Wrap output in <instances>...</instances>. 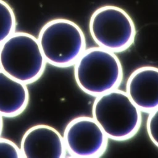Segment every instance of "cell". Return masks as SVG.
Listing matches in <instances>:
<instances>
[{"label": "cell", "mask_w": 158, "mask_h": 158, "mask_svg": "<svg viewBox=\"0 0 158 158\" xmlns=\"http://www.w3.org/2000/svg\"><path fill=\"white\" fill-rule=\"evenodd\" d=\"M89 28L98 46L115 53L128 49L136 35L135 23L129 14L112 5L97 9L91 16Z\"/></svg>", "instance_id": "obj_5"}, {"label": "cell", "mask_w": 158, "mask_h": 158, "mask_svg": "<svg viewBox=\"0 0 158 158\" xmlns=\"http://www.w3.org/2000/svg\"><path fill=\"white\" fill-rule=\"evenodd\" d=\"M27 85L0 69V114L2 117H14L25 110L29 102Z\"/></svg>", "instance_id": "obj_9"}, {"label": "cell", "mask_w": 158, "mask_h": 158, "mask_svg": "<svg viewBox=\"0 0 158 158\" xmlns=\"http://www.w3.org/2000/svg\"><path fill=\"white\" fill-rule=\"evenodd\" d=\"M133 102L142 112L158 107V68L143 66L135 70L126 83V91Z\"/></svg>", "instance_id": "obj_8"}, {"label": "cell", "mask_w": 158, "mask_h": 158, "mask_svg": "<svg viewBox=\"0 0 158 158\" xmlns=\"http://www.w3.org/2000/svg\"><path fill=\"white\" fill-rule=\"evenodd\" d=\"M37 39L46 62L57 67L73 65L86 49L82 30L66 19L48 21L41 28Z\"/></svg>", "instance_id": "obj_4"}, {"label": "cell", "mask_w": 158, "mask_h": 158, "mask_svg": "<svg viewBox=\"0 0 158 158\" xmlns=\"http://www.w3.org/2000/svg\"><path fill=\"white\" fill-rule=\"evenodd\" d=\"M20 149L23 158H63L67 154L63 136L46 124L29 128L22 136Z\"/></svg>", "instance_id": "obj_7"}, {"label": "cell", "mask_w": 158, "mask_h": 158, "mask_svg": "<svg viewBox=\"0 0 158 158\" xmlns=\"http://www.w3.org/2000/svg\"><path fill=\"white\" fill-rule=\"evenodd\" d=\"M2 116L0 114V135L1 134V132L2 131V128H3V118Z\"/></svg>", "instance_id": "obj_13"}, {"label": "cell", "mask_w": 158, "mask_h": 158, "mask_svg": "<svg viewBox=\"0 0 158 158\" xmlns=\"http://www.w3.org/2000/svg\"><path fill=\"white\" fill-rule=\"evenodd\" d=\"M63 139L67 152L72 157L91 158L106 151L108 138L93 117L80 116L66 125Z\"/></svg>", "instance_id": "obj_6"}, {"label": "cell", "mask_w": 158, "mask_h": 158, "mask_svg": "<svg viewBox=\"0 0 158 158\" xmlns=\"http://www.w3.org/2000/svg\"><path fill=\"white\" fill-rule=\"evenodd\" d=\"M73 65L77 85L94 97L117 88L122 80V66L118 57L99 46L86 49Z\"/></svg>", "instance_id": "obj_2"}, {"label": "cell", "mask_w": 158, "mask_h": 158, "mask_svg": "<svg viewBox=\"0 0 158 158\" xmlns=\"http://www.w3.org/2000/svg\"><path fill=\"white\" fill-rule=\"evenodd\" d=\"M46 63L37 38L28 33L15 31L0 45V69L26 85L41 77Z\"/></svg>", "instance_id": "obj_3"}, {"label": "cell", "mask_w": 158, "mask_h": 158, "mask_svg": "<svg viewBox=\"0 0 158 158\" xmlns=\"http://www.w3.org/2000/svg\"><path fill=\"white\" fill-rule=\"evenodd\" d=\"M92 117L109 139L123 141L133 137L141 123V111L127 93L117 88L96 96Z\"/></svg>", "instance_id": "obj_1"}, {"label": "cell", "mask_w": 158, "mask_h": 158, "mask_svg": "<svg viewBox=\"0 0 158 158\" xmlns=\"http://www.w3.org/2000/svg\"><path fill=\"white\" fill-rule=\"evenodd\" d=\"M146 130L151 141L158 147V107L149 112Z\"/></svg>", "instance_id": "obj_12"}, {"label": "cell", "mask_w": 158, "mask_h": 158, "mask_svg": "<svg viewBox=\"0 0 158 158\" xmlns=\"http://www.w3.org/2000/svg\"><path fill=\"white\" fill-rule=\"evenodd\" d=\"M0 157L23 158L19 147L9 139L0 137Z\"/></svg>", "instance_id": "obj_11"}, {"label": "cell", "mask_w": 158, "mask_h": 158, "mask_svg": "<svg viewBox=\"0 0 158 158\" xmlns=\"http://www.w3.org/2000/svg\"><path fill=\"white\" fill-rule=\"evenodd\" d=\"M16 17L11 6L0 0V45L15 31Z\"/></svg>", "instance_id": "obj_10"}]
</instances>
